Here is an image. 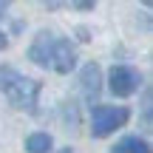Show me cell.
<instances>
[{
  "label": "cell",
  "instance_id": "obj_8",
  "mask_svg": "<svg viewBox=\"0 0 153 153\" xmlns=\"http://www.w3.org/2000/svg\"><path fill=\"white\" fill-rule=\"evenodd\" d=\"M111 153H150V145L142 136H125L111 148Z\"/></svg>",
  "mask_w": 153,
  "mask_h": 153
},
{
  "label": "cell",
  "instance_id": "obj_10",
  "mask_svg": "<svg viewBox=\"0 0 153 153\" xmlns=\"http://www.w3.org/2000/svg\"><path fill=\"white\" fill-rule=\"evenodd\" d=\"M94 3L97 0H71V6H76V9H94Z\"/></svg>",
  "mask_w": 153,
  "mask_h": 153
},
{
  "label": "cell",
  "instance_id": "obj_2",
  "mask_svg": "<svg viewBox=\"0 0 153 153\" xmlns=\"http://www.w3.org/2000/svg\"><path fill=\"white\" fill-rule=\"evenodd\" d=\"M6 99L14 105L17 111H37V99H40V82L37 79H28V76H17L9 88H6Z\"/></svg>",
  "mask_w": 153,
  "mask_h": 153
},
{
  "label": "cell",
  "instance_id": "obj_14",
  "mask_svg": "<svg viewBox=\"0 0 153 153\" xmlns=\"http://www.w3.org/2000/svg\"><path fill=\"white\" fill-rule=\"evenodd\" d=\"M60 153H74V150H71V148H62V150H60Z\"/></svg>",
  "mask_w": 153,
  "mask_h": 153
},
{
  "label": "cell",
  "instance_id": "obj_6",
  "mask_svg": "<svg viewBox=\"0 0 153 153\" xmlns=\"http://www.w3.org/2000/svg\"><path fill=\"white\" fill-rule=\"evenodd\" d=\"M79 88H82V97H85L91 105L99 99V91H102V71H99L97 62L82 65V71H79Z\"/></svg>",
  "mask_w": 153,
  "mask_h": 153
},
{
  "label": "cell",
  "instance_id": "obj_13",
  "mask_svg": "<svg viewBox=\"0 0 153 153\" xmlns=\"http://www.w3.org/2000/svg\"><path fill=\"white\" fill-rule=\"evenodd\" d=\"M45 3H48L51 9H57V6H62V3H65V0H45Z\"/></svg>",
  "mask_w": 153,
  "mask_h": 153
},
{
  "label": "cell",
  "instance_id": "obj_11",
  "mask_svg": "<svg viewBox=\"0 0 153 153\" xmlns=\"http://www.w3.org/2000/svg\"><path fill=\"white\" fill-rule=\"evenodd\" d=\"M9 6H11V0H0V17H3V11L9 9Z\"/></svg>",
  "mask_w": 153,
  "mask_h": 153
},
{
  "label": "cell",
  "instance_id": "obj_7",
  "mask_svg": "<svg viewBox=\"0 0 153 153\" xmlns=\"http://www.w3.org/2000/svg\"><path fill=\"white\" fill-rule=\"evenodd\" d=\"M51 148H54V139L45 131H34V133L26 136V150L28 153H51Z\"/></svg>",
  "mask_w": 153,
  "mask_h": 153
},
{
  "label": "cell",
  "instance_id": "obj_1",
  "mask_svg": "<svg viewBox=\"0 0 153 153\" xmlns=\"http://www.w3.org/2000/svg\"><path fill=\"white\" fill-rule=\"evenodd\" d=\"M128 116H131V111L125 105H97L91 111V136L97 139L111 136L116 128H122L128 122Z\"/></svg>",
  "mask_w": 153,
  "mask_h": 153
},
{
  "label": "cell",
  "instance_id": "obj_9",
  "mask_svg": "<svg viewBox=\"0 0 153 153\" xmlns=\"http://www.w3.org/2000/svg\"><path fill=\"white\" fill-rule=\"evenodd\" d=\"M17 76H20V71H14L11 65H0V91H6Z\"/></svg>",
  "mask_w": 153,
  "mask_h": 153
},
{
  "label": "cell",
  "instance_id": "obj_15",
  "mask_svg": "<svg viewBox=\"0 0 153 153\" xmlns=\"http://www.w3.org/2000/svg\"><path fill=\"white\" fill-rule=\"evenodd\" d=\"M142 3H145V6H150V0H142Z\"/></svg>",
  "mask_w": 153,
  "mask_h": 153
},
{
  "label": "cell",
  "instance_id": "obj_5",
  "mask_svg": "<svg viewBox=\"0 0 153 153\" xmlns=\"http://www.w3.org/2000/svg\"><path fill=\"white\" fill-rule=\"evenodd\" d=\"M76 65V48L71 45V40L57 37L54 40V54H51V68L57 74H71Z\"/></svg>",
  "mask_w": 153,
  "mask_h": 153
},
{
  "label": "cell",
  "instance_id": "obj_4",
  "mask_svg": "<svg viewBox=\"0 0 153 153\" xmlns=\"http://www.w3.org/2000/svg\"><path fill=\"white\" fill-rule=\"evenodd\" d=\"M54 40H57V34H51V31H40L37 37L31 40V45H28V60H31L34 65H40V68H51Z\"/></svg>",
  "mask_w": 153,
  "mask_h": 153
},
{
  "label": "cell",
  "instance_id": "obj_12",
  "mask_svg": "<svg viewBox=\"0 0 153 153\" xmlns=\"http://www.w3.org/2000/svg\"><path fill=\"white\" fill-rule=\"evenodd\" d=\"M6 45H9V37H6V34H3V31H0V51H3V48H6Z\"/></svg>",
  "mask_w": 153,
  "mask_h": 153
},
{
  "label": "cell",
  "instance_id": "obj_3",
  "mask_svg": "<svg viewBox=\"0 0 153 153\" xmlns=\"http://www.w3.org/2000/svg\"><path fill=\"white\" fill-rule=\"evenodd\" d=\"M108 85L111 91H114V97H131V94L139 91V85H142V74L136 71V68L131 65H114L108 74Z\"/></svg>",
  "mask_w": 153,
  "mask_h": 153
}]
</instances>
